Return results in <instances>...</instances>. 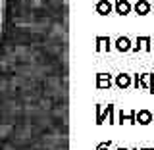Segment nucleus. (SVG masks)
<instances>
[{"mask_svg":"<svg viewBox=\"0 0 154 150\" xmlns=\"http://www.w3.org/2000/svg\"><path fill=\"white\" fill-rule=\"evenodd\" d=\"M148 89H150V93H154V73L150 75V85H148Z\"/></svg>","mask_w":154,"mask_h":150,"instance_id":"nucleus-8","label":"nucleus"},{"mask_svg":"<svg viewBox=\"0 0 154 150\" xmlns=\"http://www.w3.org/2000/svg\"><path fill=\"white\" fill-rule=\"evenodd\" d=\"M139 121H141L143 125H148L152 121V114L150 112H146V110H143L141 114H139Z\"/></svg>","mask_w":154,"mask_h":150,"instance_id":"nucleus-3","label":"nucleus"},{"mask_svg":"<svg viewBox=\"0 0 154 150\" xmlns=\"http://www.w3.org/2000/svg\"><path fill=\"white\" fill-rule=\"evenodd\" d=\"M118 48H119V50H129V48H131V46H129V38H119V41H118Z\"/></svg>","mask_w":154,"mask_h":150,"instance_id":"nucleus-4","label":"nucleus"},{"mask_svg":"<svg viewBox=\"0 0 154 150\" xmlns=\"http://www.w3.org/2000/svg\"><path fill=\"white\" fill-rule=\"evenodd\" d=\"M2 25H4V0H0V33H2Z\"/></svg>","mask_w":154,"mask_h":150,"instance_id":"nucleus-5","label":"nucleus"},{"mask_svg":"<svg viewBox=\"0 0 154 150\" xmlns=\"http://www.w3.org/2000/svg\"><path fill=\"white\" fill-rule=\"evenodd\" d=\"M119 12H122V14H125V12H129V6H127V4H123L122 0H119Z\"/></svg>","mask_w":154,"mask_h":150,"instance_id":"nucleus-7","label":"nucleus"},{"mask_svg":"<svg viewBox=\"0 0 154 150\" xmlns=\"http://www.w3.org/2000/svg\"><path fill=\"white\" fill-rule=\"evenodd\" d=\"M135 10H137V14H141V16H144V14L150 12V4L146 2V0H139L137 6H135Z\"/></svg>","mask_w":154,"mask_h":150,"instance_id":"nucleus-1","label":"nucleus"},{"mask_svg":"<svg viewBox=\"0 0 154 150\" xmlns=\"http://www.w3.org/2000/svg\"><path fill=\"white\" fill-rule=\"evenodd\" d=\"M118 85H119V87H127V85H129V75H122V77L118 79Z\"/></svg>","mask_w":154,"mask_h":150,"instance_id":"nucleus-6","label":"nucleus"},{"mask_svg":"<svg viewBox=\"0 0 154 150\" xmlns=\"http://www.w3.org/2000/svg\"><path fill=\"white\" fill-rule=\"evenodd\" d=\"M150 42H152L150 37H141V38H137V46H135V50H139V48H141V44H144V48H146V50H152Z\"/></svg>","mask_w":154,"mask_h":150,"instance_id":"nucleus-2","label":"nucleus"}]
</instances>
